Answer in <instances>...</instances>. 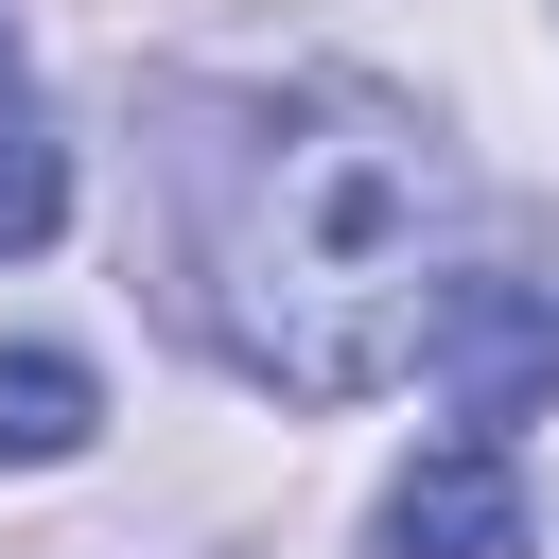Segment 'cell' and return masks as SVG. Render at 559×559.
I'll return each instance as SVG.
<instances>
[{"label":"cell","instance_id":"1","mask_svg":"<svg viewBox=\"0 0 559 559\" xmlns=\"http://www.w3.org/2000/svg\"><path fill=\"white\" fill-rule=\"evenodd\" d=\"M419 245H437V140L419 105L314 70V87H175V314L280 384L367 402L419 367Z\"/></svg>","mask_w":559,"mask_h":559},{"label":"cell","instance_id":"2","mask_svg":"<svg viewBox=\"0 0 559 559\" xmlns=\"http://www.w3.org/2000/svg\"><path fill=\"white\" fill-rule=\"evenodd\" d=\"M419 367H437V402L472 437L542 419L559 402V280H437L419 297Z\"/></svg>","mask_w":559,"mask_h":559},{"label":"cell","instance_id":"3","mask_svg":"<svg viewBox=\"0 0 559 559\" xmlns=\"http://www.w3.org/2000/svg\"><path fill=\"white\" fill-rule=\"evenodd\" d=\"M384 559H524V472L507 437H454L384 489Z\"/></svg>","mask_w":559,"mask_h":559},{"label":"cell","instance_id":"4","mask_svg":"<svg viewBox=\"0 0 559 559\" xmlns=\"http://www.w3.org/2000/svg\"><path fill=\"white\" fill-rule=\"evenodd\" d=\"M87 419H105V384H87L70 349H0V472H52V454H87Z\"/></svg>","mask_w":559,"mask_h":559},{"label":"cell","instance_id":"5","mask_svg":"<svg viewBox=\"0 0 559 559\" xmlns=\"http://www.w3.org/2000/svg\"><path fill=\"white\" fill-rule=\"evenodd\" d=\"M52 227H70V157H52L35 122H0V262H17V245H52Z\"/></svg>","mask_w":559,"mask_h":559},{"label":"cell","instance_id":"6","mask_svg":"<svg viewBox=\"0 0 559 559\" xmlns=\"http://www.w3.org/2000/svg\"><path fill=\"white\" fill-rule=\"evenodd\" d=\"M0 87H17V35H0Z\"/></svg>","mask_w":559,"mask_h":559}]
</instances>
